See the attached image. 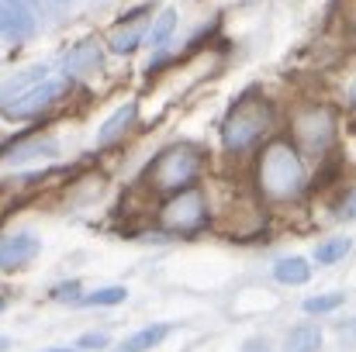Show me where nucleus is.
Wrapping results in <instances>:
<instances>
[{"instance_id": "obj_1", "label": "nucleus", "mask_w": 356, "mask_h": 352, "mask_svg": "<svg viewBox=\"0 0 356 352\" xmlns=\"http://www.w3.org/2000/svg\"><path fill=\"white\" fill-rule=\"evenodd\" d=\"M256 180H259V190L273 201H287V197H298L305 190V166H301V156L291 142L277 138L263 149L259 156V169H256Z\"/></svg>"}, {"instance_id": "obj_2", "label": "nucleus", "mask_w": 356, "mask_h": 352, "mask_svg": "<svg viewBox=\"0 0 356 352\" xmlns=\"http://www.w3.org/2000/svg\"><path fill=\"white\" fill-rule=\"evenodd\" d=\"M270 128H273V108H270V101L259 97V94H242L236 104L229 108L225 121H222V142H225L229 152H245Z\"/></svg>"}, {"instance_id": "obj_3", "label": "nucleus", "mask_w": 356, "mask_h": 352, "mask_svg": "<svg viewBox=\"0 0 356 352\" xmlns=\"http://www.w3.org/2000/svg\"><path fill=\"white\" fill-rule=\"evenodd\" d=\"M201 166H204L201 149L191 145V142H177V145L163 149V152L149 162L145 180H149L156 190H184V187L194 183V176L201 173Z\"/></svg>"}, {"instance_id": "obj_4", "label": "nucleus", "mask_w": 356, "mask_h": 352, "mask_svg": "<svg viewBox=\"0 0 356 352\" xmlns=\"http://www.w3.org/2000/svg\"><path fill=\"white\" fill-rule=\"evenodd\" d=\"M159 221H163V228H166V232H173V235H191V232H197V228H204V221H208L204 194H201V190H194V187L177 190V194L163 204Z\"/></svg>"}, {"instance_id": "obj_5", "label": "nucleus", "mask_w": 356, "mask_h": 352, "mask_svg": "<svg viewBox=\"0 0 356 352\" xmlns=\"http://www.w3.org/2000/svg\"><path fill=\"white\" fill-rule=\"evenodd\" d=\"M70 94V76H63V80H45V83H38V87H31L28 94H21L17 101H10V104H3L0 111L10 117V121H24V117H38L42 111H49V108H56L63 97Z\"/></svg>"}, {"instance_id": "obj_6", "label": "nucleus", "mask_w": 356, "mask_h": 352, "mask_svg": "<svg viewBox=\"0 0 356 352\" xmlns=\"http://www.w3.org/2000/svg\"><path fill=\"white\" fill-rule=\"evenodd\" d=\"M332 135H336V121L329 115V108L312 104V108L298 111V117H294V138H298V145L305 152H325L332 145Z\"/></svg>"}, {"instance_id": "obj_7", "label": "nucleus", "mask_w": 356, "mask_h": 352, "mask_svg": "<svg viewBox=\"0 0 356 352\" xmlns=\"http://www.w3.org/2000/svg\"><path fill=\"white\" fill-rule=\"evenodd\" d=\"M35 35V14L24 0H0V38L24 42Z\"/></svg>"}, {"instance_id": "obj_8", "label": "nucleus", "mask_w": 356, "mask_h": 352, "mask_svg": "<svg viewBox=\"0 0 356 352\" xmlns=\"http://www.w3.org/2000/svg\"><path fill=\"white\" fill-rule=\"evenodd\" d=\"M42 252V242L31 232L0 235V269H21Z\"/></svg>"}, {"instance_id": "obj_9", "label": "nucleus", "mask_w": 356, "mask_h": 352, "mask_svg": "<svg viewBox=\"0 0 356 352\" xmlns=\"http://www.w3.org/2000/svg\"><path fill=\"white\" fill-rule=\"evenodd\" d=\"M45 80H49V66H28V69L7 76V80L0 83V108L10 104V101H17L21 94H28L31 87H38V83H45Z\"/></svg>"}, {"instance_id": "obj_10", "label": "nucleus", "mask_w": 356, "mask_h": 352, "mask_svg": "<svg viewBox=\"0 0 356 352\" xmlns=\"http://www.w3.org/2000/svg\"><path fill=\"white\" fill-rule=\"evenodd\" d=\"M135 117H138V104L135 101H128V104H121L115 115L108 117L101 128H97V149H104V145H111V142H118L121 135L135 124Z\"/></svg>"}, {"instance_id": "obj_11", "label": "nucleus", "mask_w": 356, "mask_h": 352, "mask_svg": "<svg viewBox=\"0 0 356 352\" xmlns=\"http://www.w3.org/2000/svg\"><path fill=\"white\" fill-rule=\"evenodd\" d=\"M273 276H277L280 283H287V287H301V283L312 280V266H308V259H301V255H284V259L273 262Z\"/></svg>"}, {"instance_id": "obj_12", "label": "nucleus", "mask_w": 356, "mask_h": 352, "mask_svg": "<svg viewBox=\"0 0 356 352\" xmlns=\"http://www.w3.org/2000/svg\"><path fill=\"white\" fill-rule=\"evenodd\" d=\"M145 24L142 21H128L124 28H118L115 35H111V52H118V56H131L138 45H145Z\"/></svg>"}, {"instance_id": "obj_13", "label": "nucleus", "mask_w": 356, "mask_h": 352, "mask_svg": "<svg viewBox=\"0 0 356 352\" xmlns=\"http://www.w3.org/2000/svg\"><path fill=\"white\" fill-rule=\"evenodd\" d=\"M173 28H177V10H173V7H166V10L149 24L145 45H149L152 52H163V49H166V42H170V35H173Z\"/></svg>"}, {"instance_id": "obj_14", "label": "nucleus", "mask_w": 356, "mask_h": 352, "mask_svg": "<svg viewBox=\"0 0 356 352\" xmlns=\"http://www.w3.org/2000/svg\"><path fill=\"white\" fill-rule=\"evenodd\" d=\"M166 335H170V325H149V328L135 332L131 339H124L118 352H149V349H156Z\"/></svg>"}, {"instance_id": "obj_15", "label": "nucleus", "mask_w": 356, "mask_h": 352, "mask_svg": "<svg viewBox=\"0 0 356 352\" xmlns=\"http://www.w3.org/2000/svg\"><path fill=\"white\" fill-rule=\"evenodd\" d=\"M318 349H322L318 325H298V328H291V335L284 342V352H318Z\"/></svg>"}, {"instance_id": "obj_16", "label": "nucleus", "mask_w": 356, "mask_h": 352, "mask_svg": "<svg viewBox=\"0 0 356 352\" xmlns=\"http://www.w3.org/2000/svg\"><path fill=\"white\" fill-rule=\"evenodd\" d=\"M59 152V145L52 142V138H35V142H28V145H17L10 156H7V162H28V159H49V156H56Z\"/></svg>"}, {"instance_id": "obj_17", "label": "nucleus", "mask_w": 356, "mask_h": 352, "mask_svg": "<svg viewBox=\"0 0 356 352\" xmlns=\"http://www.w3.org/2000/svg\"><path fill=\"white\" fill-rule=\"evenodd\" d=\"M350 249H353V238H325V242H318V249H315V262L318 266H332V262H339V259H346L350 255Z\"/></svg>"}, {"instance_id": "obj_18", "label": "nucleus", "mask_w": 356, "mask_h": 352, "mask_svg": "<svg viewBox=\"0 0 356 352\" xmlns=\"http://www.w3.org/2000/svg\"><path fill=\"white\" fill-rule=\"evenodd\" d=\"M124 297H128L124 287H101L94 294H83L80 304H87V308H115V304H124Z\"/></svg>"}, {"instance_id": "obj_19", "label": "nucleus", "mask_w": 356, "mask_h": 352, "mask_svg": "<svg viewBox=\"0 0 356 352\" xmlns=\"http://www.w3.org/2000/svg\"><path fill=\"white\" fill-rule=\"evenodd\" d=\"M94 66H101V52L97 49H76V52L66 56V69L70 73H83V69H94Z\"/></svg>"}, {"instance_id": "obj_20", "label": "nucleus", "mask_w": 356, "mask_h": 352, "mask_svg": "<svg viewBox=\"0 0 356 352\" xmlns=\"http://www.w3.org/2000/svg\"><path fill=\"white\" fill-rule=\"evenodd\" d=\"M343 301H346V294H322V297H308V301H305V311H308V315H329V311L343 308Z\"/></svg>"}, {"instance_id": "obj_21", "label": "nucleus", "mask_w": 356, "mask_h": 352, "mask_svg": "<svg viewBox=\"0 0 356 352\" xmlns=\"http://www.w3.org/2000/svg\"><path fill=\"white\" fill-rule=\"evenodd\" d=\"M52 297H56V301H63V304H66V301H70V304H80L83 287H80L76 280H70V283H59V287L52 290Z\"/></svg>"}, {"instance_id": "obj_22", "label": "nucleus", "mask_w": 356, "mask_h": 352, "mask_svg": "<svg viewBox=\"0 0 356 352\" xmlns=\"http://www.w3.org/2000/svg\"><path fill=\"white\" fill-rule=\"evenodd\" d=\"M108 346V335L104 332H87L80 342H76V349H104Z\"/></svg>"}, {"instance_id": "obj_23", "label": "nucleus", "mask_w": 356, "mask_h": 352, "mask_svg": "<svg viewBox=\"0 0 356 352\" xmlns=\"http://www.w3.org/2000/svg\"><path fill=\"white\" fill-rule=\"evenodd\" d=\"M339 218L356 221V190H350V194H346V201H343V208H339Z\"/></svg>"}, {"instance_id": "obj_24", "label": "nucleus", "mask_w": 356, "mask_h": 352, "mask_svg": "<svg viewBox=\"0 0 356 352\" xmlns=\"http://www.w3.org/2000/svg\"><path fill=\"white\" fill-rule=\"evenodd\" d=\"M7 346H10V342H7V339H3V335H0V352L7 349Z\"/></svg>"}, {"instance_id": "obj_25", "label": "nucleus", "mask_w": 356, "mask_h": 352, "mask_svg": "<svg viewBox=\"0 0 356 352\" xmlns=\"http://www.w3.org/2000/svg\"><path fill=\"white\" fill-rule=\"evenodd\" d=\"M49 352H80V349H49Z\"/></svg>"}, {"instance_id": "obj_26", "label": "nucleus", "mask_w": 356, "mask_h": 352, "mask_svg": "<svg viewBox=\"0 0 356 352\" xmlns=\"http://www.w3.org/2000/svg\"><path fill=\"white\" fill-rule=\"evenodd\" d=\"M353 104H356V87H353Z\"/></svg>"}, {"instance_id": "obj_27", "label": "nucleus", "mask_w": 356, "mask_h": 352, "mask_svg": "<svg viewBox=\"0 0 356 352\" xmlns=\"http://www.w3.org/2000/svg\"><path fill=\"white\" fill-rule=\"evenodd\" d=\"M0 311H3V301H0Z\"/></svg>"}, {"instance_id": "obj_28", "label": "nucleus", "mask_w": 356, "mask_h": 352, "mask_svg": "<svg viewBox=\"0 0 356 352\" xmlns=\"http://www.w3.org/2000/svg\"><path fill=\"white\" fill-rule=\"evenodd\" d=\"M56 3H66V0H56Z\"/></svg>"}]
</instances>
